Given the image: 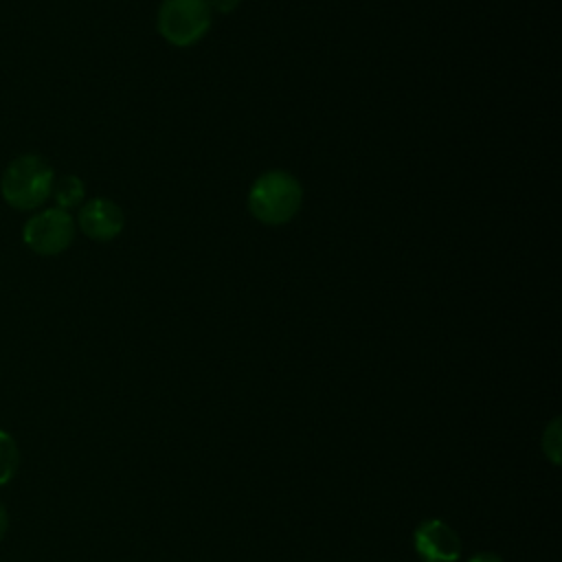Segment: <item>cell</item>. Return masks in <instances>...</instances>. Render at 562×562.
<instances>
[{
	"label": "cell",
	"mask_w": 562,
	"mask_h": 562,
	"mask_svg": "<svg viewBox=\"0 0 562 562\" xmlns=\"http://www.w3.org/2000/svg\"><path fill=\"white\" fill-rule=\"evenodd\" d=\"M7 531H9V512H7L4 503L0 501V540L7 536Z\"/></svg>",
	"instance_id": "cell-11"
},
{
	"label": "cell",
	"mask_w": 562,
	"mask_h": 562,
	"mask_svg": "<svg viewBox=\"0 0 562 562\" xmlns=\"http://www.w3.org/2000/svg\"><path fill=\"white\" fill-rule=\"evenodd\" d=\"M83 182L77 176H61L59 180H55L50 195L55 198L59 209L68 211L83 202Z\"/></svg>",
	"instance_id": "cell-7"
},
{
	"label": "cell",
	"mask_w": 562,
	"mask_h": 562,
	"mask_svg": "<svg viewBox=\"0 0 562 562\" xmlns=\"http://www.w3.org/2000/svg\"><path fill=\"white\" fill-rule=\"evenodd\" d=\"M415 551L424 562H457L461 555L459 536L439 518L424 520L415 529Z\"/></svg>",
	"instance_id": "cell-5"
},
{
	"label": "cell",
	"mask_w": 562,
	"mask_h": 562,
	"mask_svg": "<svg viewBox=\"0 0 562 562\" xmlns=\"http://www.w3.org/2000/svg\"><path fill=\"white\" fill-rule=\"evenodd\" d=\"M303 200L301 182L281 169L261 173L248 191V209L261 222L270 226H281L290 222Z\"/></svg>",
	"instance_id": "cell-2"
},
{
	"label": "cell",
	"mask_w": 562,
	"mask_h": 562,
	"mask_svg": "<svg viewBox=\"0 0 562 562\" xmlns=\"http://www.w3.org/2000/svg\"><path fill=\"white\" fill-rule=\"evenodd\" d=\"M562 432H560V417H555L542 435V450L551 459V463H560V448H562Z\"/></svg>",
	"instance_id": "cell-9"
},
{
	"label": "cell",
	"mask_w": 562,
	"mask_h": 562,
	"mask_svg": "<svg viewBox=\"0 0 562 562\" xmlns=\"http://www.w3.org/2000/svg\"><path fill=\"white\" fill-rule=\"evenodd\" d=\"M209 4L220 13H231L239 4V0H209Z\"/></svg>",
	"instance_id": "cell-10"
},
{
	"label": "cell",
	"mask_w": 562,
	"mask_h": 562,
	"mask_svg": "<svg viewBox=\"0 0 562 562\" xmlns=\"http://www.w3.org/2000/svg\"><path fill=\"white\" fill-rule=\"evenodd\" d=\"M24 244L44 257L64 252L75 239V220L59 206L44 209L26 220L22 228Z\"/></svg>",
	"instance_id": "cell-4"
},
{
	"label": "cell",
	"mask_w": 562,
	"mask_h": 562,
	"mask_svg": "<svg viewBox=\"0 0 562 562\" xmlns=\"http://www.w3.org/2000/svg\"><path fill=\"white\" fill-rule=\"evenodd\" d=\"M468 562H503L496 553H490V551H483V553H476L472 555Z\"/></svg>",
	"instance_id": "cell-12"
},
{
	"label": "cell",
	"mask_w": 562,
	"mask_h": 562,
	"mask_svg": "<svg viewBox=\"0 0 562 562\" xmlns=\"http://www.w3.org/2000/svg\"><path fill=\"white\" fill-rule=\"evenodd\" d=\"M125 224V215L119 204L108 198H92L79 209V228L97 241L114 239Z\"/></svg>",
	"instance_id": "cell-6"
},
{
	"label": "cell",
	"mask_w": 562,
	"mask_h": 562,
	"mask_svg": "<svg viewBox=\"0 0 562 562\" xmlns=\"http://www.w3.org/2000/svg\"><path fill=\"white\" fill-rule=\"evenodd\" d=\"M53 167L40 154H20L2 171L0 193L9 206L31 211L44 204L53 193Z\"/></svg>",
	"instance_id": "cell-1"
},
{
	"label": "cell",
	"mask_w": 562,
	"mask_h": 562,
	"mask_svg": "<svg viewBox=\"0 0 562 562\" xmlns=\"http://www.w3.org/2000/svg\"><path fill=\"white\" fill-rule=\"evenodd\" d=\"M20 465V450L15 439L0 428V487L7 485Z\"/></svg>",
	"instance_id": "cell-8"
},
{
	"label": "cell",
	"mask_w": 562,
	"mask_h": 562,
	"mask_svg": "<svg viewBox=\"0 0 562 562\" xmlns=\"http://www.w3.org/2000/svg\"><path fill=\"white\" fill-rule=\"evenodd\" d=\"M211 26L209 0H162L158 9V31L173 46H191Z\"/></svg>",
	"instance_id": "cell-3"
}]
</instances>
